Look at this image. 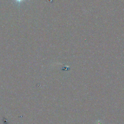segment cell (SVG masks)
<instances>
[{
	"mask_svg": "<svg viewBox=\"0 0 124 124\" xmlns=\"http://www.w3.org/2000/svg\"><path fill=\"white\" fill-rule=\"evenodd\" d=\"M14 1H16V2L18 4H21L22 2H23L25 0H14Z\"/></svg>",
	"mask_w": 124,
	"mask_h": 124,
	"instance_id": "cell-1",
	"label": "cell"
}]
</instances>
